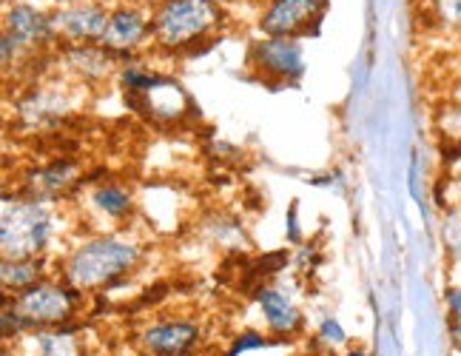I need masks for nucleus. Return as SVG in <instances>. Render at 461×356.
<instances>
[{
	"label": "nucleus",
	"instance_id": "1",
	"mask_svg": "<svg viewBox=\"0 0 461 356\" xmlns=\"http://www.w3.org/2000/svg\"><path fill=\"white\" fill-rule=\"evenodd\" d=\"M140 262V245L117 237H97L75 248L72 257L66 260L63 277L66 282L83 291L109 288L122 274H129Z\"/></svg>",
	"mask_w": 461,
	"mask_h": 356
},
{
	"label": "nucleus",
	"instance_id": "2",
	"mask_svg": "<svg viewBox=\"0 0 461 356\" xmlns=\"http://www.w3.org/2000/svg\"><path fill=\"white\" fill-rule=\"evenodd\" d=\"M83 294L72 288L68 282H49L41 279L29 285L26 291H17L12 299L6 297V306H12L23 316L29 331L34 328H66L75 319Z\"/></svg>",
	"mask_w": 461,
	"mask_h": 356
},
{
	"label": "nucleus",
	"instance_id": "3",
	"mask_svg": "<svg viewBox=\"0 0 461 356\" xmlns=\"http://www.w3.org/2000/svg\"><path fill=\"white\" fill-rule=\"evenodd\" d=\"M4 260L38 257L51 237V214L43 200L4 203Z\"/></svg>",
	"mask_w": 461,
	"mask_h": 356
},
{
	"label": "nucleus",
	"instance_id": "4",
	"mask_svg": "<svg viewBox=\"0 0 461 356\" xmlns=\"http://www.w3.org/2000/svg\"><path fill=\"white\" fill-rule=\"evenodd\" d=\"M217 23L214 0H166L154 14V34L168 49H183Z\"/></svg>",
	"mask_w": 461,
	"mask_h": 356
},
{
	"label": "nucleus",
	"instance_id": "5",
	"mask_svg": "<svg viewBox=\"0 0 461 356\" xmlns=\"http://www.w3.org/2000/svg\"><path fill=\"white\" fill-rule=\"evenodd\" d=\"M203 340V331L191 319H159L140 331L137 342L146 356H191Z\"/></svg>",
	"mask_w": 461,
	"mask_h": 356
},
{
	"label": "nucleus",
	"instance_id": "6",
	"mask_svg": "<svg viewBox=\"0 0 461 356\" xmlns=\"http://www.w3.org/2000/svg\"><path fill=\"white\" fill-rule=\"evenodd\" d=\"M251 63L259 66L265 75L279 80H296L305 71L303 46L294 38H268L257 41L251 49Z\"/></svg>",
	"mask_w": 461,
	"mask_h": 356
},
{
	"label": "nucleus",
	"instance_id": "7",
	"mask_svg": "<svg viewBox=\"0 0 461 356\" xmlns=\"http://www.w3.org/2000/svg\"><path fill=\"white\" fill-rule=\"evenodd\" d=\"M322 0H274L262 17V32L268 38H296L311 32V21H319Z\"/></svg>",
	"mask_w": 461,
	"mask_h": 356
},
{
	"label": "nucleus",
	"instance_id": "8",
	"mask_svg": "<svg viewBox=\"0 0 461 356\" xmlns=\"http://www.w3.org/2000/svg\"><path fill=\"white\" fill-rule=\"evenodd\" d=\"M21 356H86V345L75 328H34L17 336Z\"/></svg>",
	"mask_w": 461,
	"mask_h": 356
},
{
	"label": "nucleus",
	"instance_id": "9",
	"mask_svg": "<svg viewBox=\"0 0 461 356\" xmlns=\"http://www.w3.org/2000/svg\"><path fill=\"white\" fill-rule=\"evenodd\" d=\"M112 14H105L100 6L77 4L68 6L55 17V29L63 32L72 41H103L105 29H109Z\"/></svg>",
	"mask_w": 461,
	"mask_h": 356
},
{
	"label": "nucleus",
	"instance_id": "10",
	"mask_svg": "<svg viewBox=\"0 0 461 356\" xmlns=\"http://www.w3.org/2000/svg\"><path fill=\"white\" fill-rule=\"evenodd\" d=\"M146 32H149V23H146L143 14L134 12V9H120V12L112 14L109 29H105L100 43L105 49L117 51V55H126L131 46H137L140 41L146 38Z\"/></svg>",
	"mask_w": 461,
	"mask_h": 356
},
{
	"label": "nucleus",
	"instance_id": "11",
	"mask_svg": "<svg viewBox=\"0 0 461 356\" xmlns=\"http://www.w3.org/2000/svg\"><path fill=\"white\" fill-rule=\"evenodd\" d=\"M257 302L262 308L265 323H268L274 333L288 336V333H296L299 325H303V316L294 308V302L285 294H279L276 288H268V285L257 288Z\"/></svg>",
	"mask_w": 461,
	"mask_h": 356
},
{
	"label": "nucleus",
	"instance_id": "12",
	"mask_svg": "<svg viewBox=\"0 0 461 356\" xmlns=\"http://www.w3.org/2000/svg\"><path fill=\"white\" fill-rule=\"evenodd\" d=\"M75 180H77V163H72V160H55V163H49L46 169H38L32 174V200L58 197Z\"/></svg>",
	"mask_w": 461,
	"mask_h": 356
},
{
	"label": "nucleus",
	"instance_id": "13",
	"mask_svg": "<svg viewBox=\"0 0 461 356\" xmlns=\"http://www.w3.org/2000/svg\"><path fill=\"white\" fill-rule=\"evenodd\" d=\"M55 21L41 14L32 6H14L9 12V34H14L21 43H43L55 38Z\"/></svg>",
	"mask_w": 461,
	"mask_h": 356
},
{
	"label": "nucleus",
	"instance_id": "14",
	"mask_svg": "<svg viewBox=\"0 0 461 356\" xmlns=\"http://www.w3.org/2000/svg\"><path fill=\"white\" fill-rule=\"evenodd\" d=\"M114 58H117V51L105 46H72L66 51L68 66L83 78H105Z\"/></svg>",
	"mask_w": 461,
	"mask_h": 356
},
{
	"label": "nucleus",
	"instance_id": "15",
	"mask_svg": "<svg viewBox=\"0 0 461 356\" xmlns=\"http://www.w3.org/2000/svg\"><path fill=\"white\" fill-rule=\"evenodd\" d=\"M43 260L41 257H23V260H4V269H0V279H4L6 294L26 291L29 285L41 282L43 274Z\"/></svg>",
	"mask_w": 461,
	"mask_h": 356
},
{
	"label": "nucleus",
	"instance_id": "16",
	"mask_svg": "<svg viewBox=\"0 0 461 356\" xmlns=\"http://www.w3.org/2000/svg\"><path fill=\"white\" fill-rule=\"evenodd\" d=\"M95 205L105 217H126L131 211V194L120 186H100L95 191Z\"/></svg>",
	"mask_w": 461,
	"mask_h": 356
},
{
	"label": "nucleus",
	"instance_id": "17",
	"mask_svg": "<svg viewBox=\"0 0 461 356\" xmlns=\"http://www.w3.org/2000/svg\"><path fill=\"white\" fill-rule=\"evenodd\" d=\"M436 14L450 26H461V0H433Z\"/></svg>",
	"mask_w": 461,
	"mask_h": 356
},
{
	"label": "nucleus",
	"instance_id": "18",
	"mask_svg": "<svg viewBox=\"0 0 461 356\" xmlns=\"http://www.w3.org/2000/svg\"><path fill=\"white\" fill-rule=\"evenodd\" d=\"M445 242L450 245L453 254H461V211H453L450 220L445 223Z\"/></svg>",
	"mask_w": 461,
	"mask_h": 356
},
{
	"label": "nucleus",
	"instance_id": "19",
	"mask_svg": "<svg viewBox=\"0 0 461 356\" xmlns=\"http://www.w3.org/2000/svg\"><path fill=\"white\" fill-rule=\"evenodd\" d=\"M319 340H322L328 348H339V345H345V331L339 328V323L328 319V323L322 325V331H319Z\"/></svg>",
	"mask_w": 461,
	"mask_h": 356
},
{
	"label": "nucleus",
	"instance_id": "20",
	"mask_svg": "<svg viewBox=\"0 0 461 356\" xmlns=\"http://www.w3.org/2000/svg\"><path fill=\"white\" fill-rule=\"evenodd\" d=\"M262 345H268V340H265V336H259V333H254V331H248V333H240V336H237V342H234V348L228 351V356H237L240 351L262 348Z\"/></svg>",
	"mask_w": 461,
	"mask_h": 356
},
{
	"label": "nucleus",
	"instance_id": "21",
	"mask_svg": "<svg viewBox=\"0 0 461 356\" xmlns=\"http://www.w3.org/2000/svg\"><path fill=\"white\" fill-rule=\"evenodd\" d=\"M445 306L453 323H461V285H453V288L445 294Z\"/></svg>",
	"mask_w": 461,
	"mask_h": 356
},
{
	"label": "nucleus",
	"instance_id": "22",
	"mask_svg": "<svg viewBox=\"0 0 461 356\" xmlns=\"http://www.w3.org/2000/svg\"><path fill=\"white\" fill-rule=\"evenodd\" d=\"M348 356H365V351H350Z\"/></svg>",
	"mask_w": 461,
	"mask_h": 356
}]
</instances>
